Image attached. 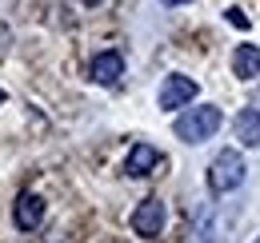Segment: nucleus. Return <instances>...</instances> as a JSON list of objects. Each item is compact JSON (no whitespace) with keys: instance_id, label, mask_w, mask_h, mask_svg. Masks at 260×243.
Here are the masks:
<instances>
[{"instance_id":"0eeeda50","label":"nucleus","mask_w":260,"mask_h":243,"mask_svg":"<svg viewBox=\"0 0 260 243\" xmlns=\"http://www.w3.org/2000/svg\"><path fill=\"white\" fill-rule=\"evenodd\" d=\"M232 136L244 144V148H260V108H240L236 120H232Z\"/></svg>"},{"instance_id":"f03ea898","label":"nucleus","mask_w":260,"mask_h":243,"mask_svg":"<svg viewBox=\"0 0 260 243\" xmlns=\"http://www.w3.org/2000/svg\"><path fill=\"white\" fill-rule=\"evenodd\" d=\"M244 176H248L244 155L236 148H224V152L212 155V164H208V191L212 195H228V191H236L244 183Z\"/></svg>"},{"instance_id":"20e7f679","label":"nucleus","mask_w":260,"mask_h":243,"mask_svg":"<svg viewBox=\"0 0 260 243\" xmlns=\"http://www.w3.org/2000/svg\"><path fill=\"white\" fill-rule=\"evenodd\" d=\"M164 219H168L164 199L148 195V199H140V204H136V212H132V231H136L140 239H156V235L164 231Z\"/></svg>"},{"instance_id":"ddd939ff","label":"nucleus","mask_w":260,"mask_h":243,"mask_svg":"<svg viewBox=\"0 0 260 243\" xmlns=\"http://www.w3.org/2000/svg\"><path fill=\"white\" fill-rule=\"evenodd\" d=\"M0 104H4V88H0Z\"/></svg>"},{"instance_id":"1a4fd4ad","label":"nucleus","mask_w":260,"mask_h":243,"mask_svg":"<svg viewBox=\"0 0 260 243\" xmlns=\"http://www.w3.org/2000/svg\"><path fill=\"white\" fill-rule=\"evenodd\" d=\"M232 72H236L240 80H256L260 76V48L256 44H236V52H232Z\"/></svg>"},{"instance_id":"7ed1b4c3","label":"nucleus","mask_w":260,"mask_h":243,"mask_svg":"<svg viewBox=\"0 0 260 243\" xmlns=\"http://www.w3.org/2000/svg\"><path fill=\"white\" fill-rule=\"evenodd\" d=\"M196 92H200V84H196L192 76H180V72H172V76H164L156 104H160L164 112H180V108H188V104L196 100Z\"/></svg>"},{"instance_id":"9d476101","label":"nucleus","mask_w":260,"mask_h":243,"mask_svg":"<svg viewBox=\"0 0 260 243\" xmlns=\"http://www.w3.org/2000/svg\"><path fill=\"white\" fill-rule=\"evenodd\" d=\"M228 24H236V28H244V32H248V16H244L240 8H228Z\"/></svg>"},{"instance_id":"f257e3e1","label":"nucleus","mask_w":260,"mask_h":243,"mask_svg":"<svg viewBox=\"0 0 260 243\" xmlns=\"http://www.w3.org/2000/svg\"><path fill=\"white\" fill-rule=\"evenodd\" d=\"M220 108L216 104H196V108H184L176 124H172V132H176V140H184V144H204V140H212L216 132H220Z\"/></svg>"},{"instance_id":"423d86ee","label":"nucleus","mask_w":260,"mask_h":243,"mask_svg":"<svg viewBox=\"0 0 260 243\" xmlns=\"http://www.w3.org/2000/svg\"><path fill=\"white\" fill-rule=\"evenodd\" d=\"M88 76H92V84H104V88H112V84H120V76H124V56L120 52H96L92 64H88Z\"/></svg>"},{"instance_id":"f8f14e48","label":"nucleus","mask_w":260,"mask_h":243,"mask_svg":"<svg viewBox=\"0 0 260 243\" xmlns=\"http://www.w3.org/2000/svg\"><path fill=\"white\" fill-rule=\"evenodd\" d=\"M160 4H168V8H176V4H188V0H160Z\"/></svg>"},{"instance_id":"6e6552de","label":"nucleus","mask_w":260,"mask_h":243,"mask_svg":"<svg viewBox=\"0 0 260 243\" xmlns=\"http://www.w3.org/2000/svg\"><path fill=\"white\" fill-rule=\"evenodd\" d=\"M160 164V152L152 148V144H132L128 159H124V176H132V180H144L152 168Z\"/></svg>"},{"instance_id":"39448f33","label":"nucleus","mask_w":260,"mask_h":243,"mask_svg":"<svg viewBox=\"0 0 260 243\" xmlns=\"http://www.w3.org/2000/svg\"><path fill=\"white\" fill-rule=\"evenodd\" d=\"M12 223H16L20 231H36V227L44 223V199H40L36 191H20L16 204H12Z\"/></svg>"},{"instance_id":"2eb2a0df","label":"nucleus","mask_w":260,"mask_h":243,"mask_svg":"<svg viewBox=\"0 0 260 243\" xmlns=\"http://www.w3.org/2000/svg\"><path fill=\"white\" fill-rule=\"evenodd\" d=\"M252 243H260V235H256V239H252Z\"/></svg>"},{"instance_id":"9b49d317","label":"nucleus","mask_w":260,"mask_h":243,"mask_svg":"<svg viewBox=\"0 0 260 243\" xmlns=\"http://www.w3.org/2000/svg\"><path fill=\"white\" fill-rule=\"evenodd\" d=\"M4 40H8V28L0 24V56H4Z\"/></svg>"},{"instance_id":"4468645a","label":"nucleus","mask_w":260,"mask_h":243,"mask_svg":"<svg viewBox=\"0 0 260 243\" xmlns=\"http://www.w3.org/2000/svg\"><path fill=\"white\" fill-rule=\"evenodd\" d=\"M256 108H260V92H256Z\"/></svg>"}]
</instances>
